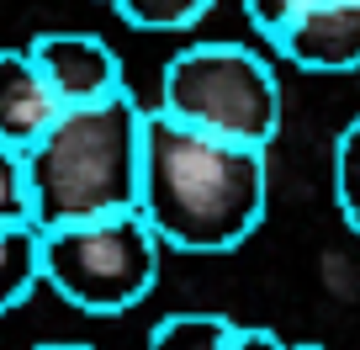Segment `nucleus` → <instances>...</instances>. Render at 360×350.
<instances>
[{
    "mask_svg": "<svg viewBox=\"0 0 360 350\" xmlns=\"http://www.w3.org/2000/svg\"><path fill=\"white\" fill-rule=\"evenodd\" d=\"M270 207L265 149L196 133L165 112L143 117V175L138 213L154 223L165 249L223 255L238 249Z\"/></svg>",
    "mask_w": 360,
    "mask_h": 350,
    "instance_id": "f257e3e1",
    "label": "nucleus"
},
{
    "mask_svg": "<svg viewBox=\"0 0 360 350\" xmlns=\"http://www.w3.org/2000/svg\"><path fill=\"white\" fill-rule=\"evenodd\" d=\"M143 117L148 112L133 101V91L96 106H64V117L22 154L27 202L43 234L138 207Z\"/></svg>",
    "mask_w": 360,
    "mask_h": 350,
    "instance_id": "f03ea898",
    "label": "nucleus"
},
{
    "mask_svg": "<svg viewBox=\"0 0 360 350\" xmlns=\"http://www.w3.org/2000/svg\"><path fill=\"white\" fill-rule=\"evenodd\" d=\"M154 112L228 144L270 149L281 133V80L244 43H191L165 64Z\"/></svg>",
    "mask_w": 360,
    "mask_h": 350,
    "instance_id": "7ed1b4c3",
    "label": "nucleus"
},
{
    "mask_svg": "<svg viewBox=\"0 0 360 350\" xmlns=\"http://www.w3.org/2000/svg\"><path fill=\"white\" fill-rule=\"evenodd\" d=\"M159 260L165 244L138 207L106 213L43 234V287H53L69 308L90 318H112L159 287Z\"/></svg>",
    "mask_w": 360,
    "mask_h": 350,
    "instance_id": "20e7f679",
    "label": "nucleus"
},
{
    "mask_svg": "<svg viewBox=\"0 0 360 350\" xmlns=\"http://www.w3.org/2000/svg\"><path fill=\"white\" fill-rule=\"evenodd\" d=\"M27 54L37 58L43 80L53 85V96L64 106H96V101H112V96L127 91L122 58H117V48L101 32L53 27V32H37L27 43Z\"/></svg>",
    "mask_w": 360,
    "mask_h": 350,
    "instance_id": "39448f33",
    "label": "nucleus"
},
{
    "mask_svg": "<svg viewBox=\"0 0 360 350\" xmlns=\"http://www.w3.org/2000/svg\"><path fill=\"white\" fill-rule=\"evenodd\" d=\"M270 48L307 75H355L360 69V0H318L286 16Z\"/></svg>",
    "mask_w": 360,
    "mask_h": 350,
    "instance_id": "423d86ee",
    "label": "nucleus"
},
{
    "mask_svg": "<svg viewBox=\"0 0 360 350\" xmlns=\"http://www.w3.org/2000/svg\"><path fill=\"white\" fill-rule=\"evenodd\" d=\"M64 117V101L43 80L27 48H0V144L27 154L48 127Z\"/></svg>",
    "mask_w": 360,
    "mask_h": 350,
    "instance_id": "0eeeda50",
    "label": "nucleus"
},
{
    "mask_svg": "<svg viewBox=\"0 0 360 350\" xmlns=\"http://www.w3.org/2000/svg\"><path fill=\"white\" fill-rule=\"evenodd\" d=\"M43 287V228L0 223V313L22 308Z\"/></svg>",
    "mask_w": 360,
    "mask_h": 350,
    "instance_id": "6e6552de",
    "label": "nucleus"
},
{
    "mask_svg": "<svg viewBox=\"0 0 360 350\" xmlns=\"http://www.w3.org/2000/svg\"><path fill=\"white\" fill-rule=\"evenodd\" d=\"M238 329L228 313H207V308H186V313H169L154 324L148 350H233Z\"/></svg>",
    "mask_w": 360,
    "mask_h": 350,
    "instance_id": "1a4fd4ad",
    "label": "nucleus"
},
{
    "mask_svg": "<svg viewBox=\"0 0 360 350\" xmlns=\"http://www.w3.org/2000/svg\"><path fill=\"white\" fill-rule=\"evenodd\" d=\"M112 6L138 32H186L212 11V0H112Z\"/></svg>",
    "mask_w": 360,
    "mask_h": 350,
    "instance_id": "9d476101",
    "label": "nucleus"
},
{
    "mask_svg": "<svg viewBox=\"0 0 360 350\" xmlns=\"http://www.w3.org/2000/svg\"><path fill=\"white\" fill-rule=\"evenodd\" d=\"M334 202H339V218L349 223V234L360 239V117L345 123L334 138Z\"/></svg>",
    "mask_w": 360,
    "mask_h": 350,
    "instance_id": "9b49d317",
    "label": "nucleus"
},
{
    "mask_svg": "<svg viewBox=\"0 0 360 350\" xmlns=\"http://www.w3.org/2000/svg\"><path fill=\"white\" fill-rule=\"evenodd\" d=\"M0 223H32V202H27V165L16 149L0 144Z\"/></svg>",
    "mask_w": 360,
    "mask_h": 350,
    "instance_id": "f8f14e48",
    "label": "nucleus"
},
{
    "mask_svg": "<svg viewBox=\"0 0 360 350\" xmlns=\"http://www.w3.org/2000/svg\"><path fill=\"white\" fill-rule=\"evenodd\" d=\"M302 6H318V0H244V16L255 22L259 37H270L276 27L286 22V16H297Z\"/></svg>",
    "mask_w": 360,
    "mask_h": 350,
    "instance_id": "ddd939ff",
    "label": "nucleus"
},
{
    "mask_svg": "<svg viewBox=\"0 0 360 350\" xmlns=\"http://www.w3.org/2000/svg\"><path fill=\"white\" fill-rule=\"evenodd\" d=\"M233 350H286V339L276 329H238Z\"/></svg>",
    "mask_w": 360,
    "mask_h": 350,
    "instance_id": "4468645a",
    "label": "nucleus"
},
{
    "mask_svg": "<svg viewBox=\"0 0 360 350\" xmlns=\"http://www.w3.org/2000/svg\"><path fill=\"white\" fill-rule=\"evenodd\" d=\"M32 350H96V345H79V339H48V345H32Z\"/></svg>",
    "mask_w": 360,
    "mask_h": 350,
    "instance_id": "2eb2a0df",
    "label": "nucleus"
},
{
    "mask_svg": "<svg viewBox=\"0 0 360 350\" xmlns=\"http://www.w3.org/2000/svg\"><path fill=\"white\" fill-rule=\"evenodd\" d=\"M286 350H328V345H313V339H297V345H286Z\"/></svg>",
    "mask_w": 360,
    "mask_h": 350,
    "instance_id": "dca6fc26",
    "label": "nucleus"
}]
</instances>
